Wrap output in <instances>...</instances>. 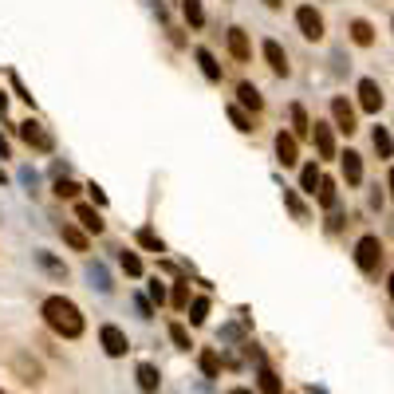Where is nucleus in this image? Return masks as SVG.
I'll return each mask as SVG.
<instances>
[{
    "label": "nucleus",
    "mask_w": 394,
    "mask_h": 394,
    "mask_svg": "<svg viewBox=\"0 0 394 394\" xmlns=\"http://www.w3.org/2000/svg\"><path fill=\"white\" fill-rule=\"evenodd\" d=\"M40 316H43V324L60 335V339H79L83 327H87L83 312H79L68 296H48V300L40 304Z\"/></svg>",
    "instance_id": "f257e3e1"
},
{
    "label": "nucleus",
    "mask_w": 394,
    "mask_h": 394,
    "mask_svg": "<svg viewBox=\"0 0 394 394\" xmlns=\"http://www.w3.org/2000/svg\"><path fill=\"white\" fill-rule=\"evenodd\" d=\"M20 138H24L32 150H40V154H52L55 150V138H52V130L43 127L40 119H24L20 122Z\"/></svg>",
    "instance_id": "f03ea898"
},
{
    "label": "nucleus",
    "mask_w": 394,
    "mask_h": 394,
    "mask_svg": "<svg viewBox=\"0 0 394 394\" xmlns=\"http://www.w3.org/2000/svg\"><path fill=\"white\" fill-rule=\"evenodd\" d=\"M355 265H359L363 272H378V265H383V240L359 237V245H355Z\"/></svg>",
    "instance_id": "7ed1b4c3"
},
{
    "label": "nucleus",
    "mask_w": 394,
    "mask_h": 394,
    "mask_svg": "<svg viewBox=\"0 0 394 394\" xmlns=\"http://www.w3.org/2000/svg\"><path fill=\"white\" fill-rule=\"evenodd\" d=\"M99 343H103V351L111 355V359H122V355L130 351L127 331H122V327H115V324H103V327H99Z\"/></svg>",
    "instance_id": "20e7f679"
},
{
    "label": "nucleus",
    "mask_w": 394,
    "mask_h": 394,
    "mask_svg": "<svg viewBox=\"0 0 394 394\" xmlns=\"http://www.w3.org/2000/svg\"><path fill=\"white\" fill-rule=\"evenodd\" d=\"M296 28H300L304 40H324V16H319L312 4H300V9H296Z\"/></svg>",
    "instance_id": "39448f33"
},
{
    "label": "nucleus",
    "mask_w": 394,
    "mask_h": 394,
    "mask_svg": "<svg viewBox=\"0 0 394 394\" xmlns=\"http://www.w3.org/2000/svg\"><path fill=\"white\" fill-rule=\"evenodd\" d=\"M225 43H229V55L237 63L252 60V43H249V32H245V28H229V32H225Z\"/></svg>",
    "instance_id": "423d86ee"
},
{
    "label": "nucleus",
    "mask_w": 394,
    "mask_h": 394,
    "mask_svg": "<svg viewBox=\"0 0 394 394\" xmlns=\"http://www.w3.org/2000/svg\"><path fill=\"white\" fill-rule=\"evenodd\" d=\"M359 107L367 115H378L383 111V87L375 79H359Z\"/></svg>",
    "instance_id": "0eeeda50"
},
{
    "label": "nucleus",
    "mask_w": 394,
    "mask_h": 394,
    "mask_svg": "<svg viewBox=\"0 0 394 394\" xmlns=\"http://www.w3.org/2000/svg\"><path fill=\"white\" fill-rule=\"evenodd\" d=\"M331 119H335V130L355 134V107L347 99H331Z\"/></svg>",
    "instance_id": "6e6552de"
},
{
    "label": "nucleus",
    "mask_w": 394,
    "mask_h": 394,
    "mask_svg": "<svg viewBox=\"0 0 394 394\" xmlns=\"http://www.w3.org/2000/svg\"><path fill=\"white\" fill-rule=\"evenodd\" d=\"M134 378H138V390L142 394H158V386H162V371H158L154 363H138Z\"/></svg>",
    "instance_id": "1a4fd4ad"
},
{
    "label": "nucleus",
    "mask_w": 394,
    "mask_h": 394,
    "mask_svg": "<svg viewBox=\"0 0 394 394\" xmlns=\"http://www.w3.org/2000/svg\"><path fill=\"white\" fill-rule=\"evenodd\" d=\"M276 162H280V166H296V162H300V146H296V138H292V134H284V130L276 134Z\"/></svg>",
    "instance_id": "9d476101"
},
{
    "label": "nucleus",
    "mask_w": 394,
    "mask_h": 394,
    "mask_svg": "<svg viewBox=\"0 0 394 394\" xmlns=\"http://www.w3.org/2000/svg\"><path fill=\"white\" fill-rule=\"evenodd\" d=\"M312 138H316V150L324 158H335V134L327 122H312Z\"/></svg>",
    "instance_id": "9b49d317"
},
{
    "label": "nucleus",
    "mask_w": 394,
    "mask_h": 394,
    "mask_svg": "<svg viewBox=\"0 0 394 394\" xmlns=\"http://www.w3.org/2000/svg\"><path fill=\"white\" fill-rule=\"evenodd\" d=\"M193 60L201 63V75H206L209 83H221V63H217V55L209 52V48H197V52H193Z\"/></svg>",
    "instance_id": "f8f14e48"
},
{
    "label": "nucleus",
    "mask_w": 394,
    "mask_h": 394,
    "mask_svg": "<svg viewBox=\"0 0 394 394\" xmlns=\"http://www.w3.org/2000/svg\"><path fill=\"white\" fill-rule=\"evenodd\" d=\"M265 60H268V68H272L276 75H288V52H284L276 40H265Z\"/></svg>",
    "instance_id": "ddd939ff"
},
{
    "label": "nucleus",
    "mask_w": 394,
    "mask_h": 394,
    "mask_svg": "<svg viewBox=\"0 0 394 394\" xmlns=\"http://www.w3.org/2000/svg\"><path fill=\"white\" fill-rule=\"evenodd\" d=\"M343 162V178H347V186H359L363 181V158L355 154V150H347V154H339Z\"/></svg>",
    "instance_id": "4468645a"
},
{
    "label": "nucleus",
    "mask_w": 394,
    "mask_h": 394,
    "mask_svg": "<svg viewBox=\"0 0 394 394\" xmlns=\"http://www.w3.org/2000/svg\"><path fill=\"white\" fill-rule=\"evenodd\" d=\"M75 221L83 225L87 233H103V213L95 206H75Z\"/></svg>",
    "instance_id": "2eb2a0df"
},
{
    "label": "nucleus",
    "mask_w": 394,
    "mask_h": 394,
    "mask_svg": "<svg viewBox=\"0 0 394 394\" xmlns=\"http://www.w3.org/2000/svg\"><path fill=\"white\" fill-rule=\"evenodd\" d=\"M257 378H260V394H284L280 386V375H276L268 363H257Z\"/></svg>",
    "instance_id": "dca6fc26"
},
{
    "label": "nucleus",
    "mask_w": 394,
    "mask_h": 394,
    "mask_svg": "<svg viewBox=\"0 0 394 394\" xmlns=\"http://www.w3.org/2000/svg\"><path fill=\"white\" fill-rule=\"evenodd\" d=\"M60 237L68 240V245H71L75 252H87V249H91V237H87V233L79 229V225H60Z\"/></svg>",
    "instance_id": "f3484780"
},
{
    "label": "nucleus",
    "mask_w": 394,
    "mask_h": 394,
    "mask_svg": "<svg viewBox=\"0 0 394 394\" xmlns=\"http://www.w3.org/2000/svg\"><path fill=\"white\" fill-rule=\"evenodd\" d=\"M197 367H201V375H206V378H217V375H221V355H217L213 347H206V351L197 355Z\"/></svg>",
    "instance_id": "a211bd4d"
},
{
    "label": "nucleus",
    "mask_w": 394,
    "mask_h": 394,
    "mask_svg": "<svg viewBox=\"0 0 394 394\" xmlns=\"http://www.w3.org/2000/svg\"><path fill=\"white\" fill-rule=\"evenodd\" d=\"M316 197H319V206H324V209H335V206H339V189H335L331 178H319Z\"/></svg>",
    "instance_id": "6ab92c4d"
},
{
    "label": "nucleus",
    "mask_w": 394,
    "mask_h": 394,
    "mask_svg": "<svg viewBox=\"0 0 394 394\" xmlns=\"http://www.w3.org/2000/svg\"><path fill=\"white\" fill-rule=\"evenodd\" d=\"M292 138H304V134H312V122H308V111H304L300 103H292Z\"/></svg>",
    "instance_id": "aec40b11"
},
{
    "label": "nucleus",
    "mask_w": 394,
    "mask_h": 394,
    "mask_svg": "<svg viewBox=\"0 0 394 394\" xmlns=\"http://www.w3.org/2000/svg\"><path fill=\"white\" fill-rule=\"evenodd\" d=\"M181 16H186L189 28H201V24H206V9H201V0H181Z\"/></svg>",
    "instance_id": "412c9836"
},
{
    "label": "nucleus",
    "mask_w": 394,
    "mask_h": 394,
    "mask_svg": "<svg viewBox=\"0 0 394 394\" xmlns=\"http://www.w3.org/2000/svg\"><path fill=\"white\" fill-rule=\"evenodd\" d=\"M351 40L359 43V48H371V43H375V28H371V20H351Z\"/></svg>",
    "instance_id": "4be33fe9"
},
{
    "label": "nucleus",
    "mask_w": 394,
    "mask_h": 394,
    "mask_svg": "<svg viewBox=\"0 0 394 394\" xmlns=\"http://www.w3.org/2000/svg\"><path fill=\"white\" fill-rule=\"evenodd\" d=\"M237 99H240V107H249V111H260V107H265V99H260V91L252 83H240L237 87Z\"/></svg>",
    "instance_id": "5701e85b"
},
{
    "label": "nucleus",
    "mask_w": 394,
    "mask_h": 394,
    "mask_svg": "<svg viewBox=\"0 0 394 394\" xmlns=\"http://www.w3.org/2000/svg\"><path fill=\"white\" fill-rule=\"evenodd\" d=\"M186 312H189V324L201 327V324H206V316H209V296H193Z\"/></svg>",
    "instance_id": "b1692460"
},
{
    "label": "nucleus",
    "mask_w": 394,
    "mask_h": 394,
    "mask_svg": "<svg viewBox=\"0 0 394 394\" xmlns=\"http://www.w3.org/2000/svg\"><path fill=\"white\" fill-rule=\"evenodd\" d=\"M134 240L142 245V249H150V252H166V240L158 237L154 229H138V233H134Z\"/></svg>",
    "instance_id": "393cba45"
},
{
    "label": "nucleus",
    "mask_w": 394,
    "mask_h": 394,
    "mask_svg": "<svg viewBox=\"0 0 394 394\" xmlns=\"http://www.w3.org/2000/svg\"><path fill=\"white\" fill-rule=\"evenodd\" d=\"M371 142H375V154H378V158H390V154H394V142H390V134H386V127H375Z\"/></svg>",
    "instance_id": "a878e982"
},
{
    "label": "nucleus",
    "mask_w": 394,
    "mask_h": 394,
    "mask_svg": "<svg viewBox=\"0 0 394 394\" xmlns=\"http://www.w3.org/2000/svg\"><path fill=\"white\" fill-rule=\"evenodd\" d=\"M225 115H229V119H233V127H237L240 134H249V130H257V127H252V119H249V115H245V111H240L237 103H229V107H225Z\"/></svg>",
    "instance_id": "bb28decb"
},
{
    "label": "nucleus",
    "mask_w": 394,
    "mask_h": 394,
    "mask_svg": "<svg viewBox=\"0 0 394 394\" xmlns=\"http://www.w3.org/2000/svg\"><path fill=\"white\" fill-rule=\"evenodd\" d=\"M189 300H193V296H189V280H178V284H174V292H170V304L178 312H186Z\"/></svg>",
    "instance_id": "cd10ccee"
},
{
    "label": "nucleus",
    "mask_w": 394,
    "mask_h": 394,
    "mask_svg": "<svg viewBox=\"0 0 394 394\" xmlns=\"http://www.w3.org/2000/svg\"><path fill=\"white\" fill-rule=\"evenodd\" d=\"M319 178H324V174L316 170V162H308V166H304V170H300V189H304V193H316Z\"/></svg>",
    "instance_id": "c85d7f7f"
},
{
    "label": "nucleus",
    "mask_w": 394,
    "mask_h": 394,
    "mask_svg": "<svg viewBox=\"0 0 394 394\" xmlns=\"http://www.w3.org/2000/svg\"><path fill=\"white\" fill-rule=\"evenodd\" d=\"M119 265H122V272H127V276H134V280L142 276V260H138V252L122 249V252H119Z\"/></svg>",
    "instance_id": "c756f323"
},
{
    "label": "nucleus",
    "mask_w": 394,
    "mask_h": 394,
    "mask_svg": "<svg viewBox=\"0 0 394 394\" xmlns=\"http://www.w3.org/2000/svg\"><path fill=\"white\" fill-rule=\"evenodd\" d=\"M36 260H40V268H48V272H52L55 280H68V268H63L60 260L52 257V252H36Z\"/></svg>",
    "instance_id": "7c9ffc66"
},
{
    "label": "nucleus",
    "mask_w": 394,
    "mask_h": 394,
    "mask_svg": "<svg viewBox=\"0 0 394 394\" xmlns=\"http://www.w3.org/2000/svg\"><path fill=\"white\" fill-rule=\"evenodd\" d=\"M170 339H174V347H178V351H189V347H193V343H189L186 324H170Z\"/></svg>",
    "instance_id": "2f4dec72"
},
{
    "label": "nucleus",
    "mask_w": 394,
    "mask_h": 394,
    "mask_svg": "<svg viewBox=\"0 0 394 394\" xmlns=\"http://www.w3.org/2000/svg\"><path fill=\"white\" fill-rule=\"evenodd\" d=\"M75 193H79V181L60 174V178H55V197H75Z\"/></svg>",
    "instance_id": "473e14b6"
},
{
    "label": "nucleus",
    "mask_w": 394,
    "mask_h": 394,
    "mask_svg": "<svg viewBox=\"0 0 394 394\" xmlns=\"http://www.w3.org/2000/svg\"><path fill=\"white\" fill-rule=\"evenodd\" d=\"M9 83H12V91H16V99H24L28 107L36 103V99H32V91H28V87H24V79H20V71H9Z\"/></svg>",
    "instance_id": "72a5a7b5"
},
{
    "label": "nucleus",
    "mask_w": 394,
    "mask_h": 394,
    "mask_svg": "<svg viewBox=\"0 0 394 394\" xmlns=\"http://www.w3.org/2000/svg\"><path fill=\"white\" fill-rule=\"evenodd\" d=\"M284 206L292 209V213H296V221H308V209H304V201L296 193H292V189H284Z\"/></svg>",
    "instance_id": "f704fd0d"
},
{
    "label": "nucleus",
    "mask_w": 394,
    "mask_h": 394,
    "mask_svg": "<svg viewBox=\"0 0 394 394\" xmlns=\"http://www.w3.org/2000/svg\"><path fill=\"white\" fill-rule=\"evenodd\" d=\"M150 300H154V304H166V284L158 280V276L150 280Z\"/></svg>",
    "instance_id": "c9c22d12"
},
{
    "label": "nucleus",
    "mask_w": 394,
    "mask_h": 394,
    "mask_svg": "<svg viewBox=\"0 0 394 394\" xmlns=\"http://www.w3.org/2000/svg\"><path fill=\"white\" fill-rule=\"evenodd\" d=\"M91 280H99V288H103V292H111V280H107V272H103L99 265H91Z\"/></svg>",
    "instance_id": "e433bc0d"
},
{
    "label": "nucleus",
    "mask_w": 394,
    "mask_h": 394,
    "mask_svg": "<svg viewBox=\"0 0 394 394\" xmlns=\"http://www.w3.org/2000/svg\"><path fill=\"white\" fill-rule=\"evenodd\" d=\"M87 189H91V201H95V206H99V209H103V206H107V193H103V189H99V186H95V181H91V186H87Z\"/></svg>",
    "instance_id": "4c0bfd02"
},
{
    "label": "nucleus",
    "mask_w": 394,
    "mask_h": 394,
    "mask_svg": "<svg viewBox=\"0 0 394 394\" xmlns=\"http://www.w3.org/2000/svg\"><path fill=\"white\" fill-rule=\"evenodd\" d=\"M327 229H331V233H339V229H343V217H339V213H331V221H327Z\"/></svg>",
    "instance_id": "58836bf2"
},
{
    "label": "nucleus",
    "mask_w": 394,
    "mask_h": 394,
    "mask_svg": "<svg viewBox=\"0 0 394 394\" xmlns=\"http://www.w3.org/2000/svg\"><path fill=\"white\" fill-rule=\"evenodd\" d=\"M0 158H9V142H4V134H0Z\"/></svg>",
    "instance_id": "ea45409f"
},
{
    "label": "nucleus",
    "mask_w": 394,
    "mask_h": 394,
    "mask_svg": "<svg viewBox=\"0 0 394 394\" xmlns=\"http://www.w3.org/2000/svg\"><path fill=\"white\" fill-rule=\"evenodd\" d=\"M4 107H9V95H4V91H0V111H4Z\"/></svg>",
    "instance_id": "a19ab883"
},
{
    "label": "nucleus",
    "mask_w": 394,
    "mask_h": 394,
    "mask_svg": "<svg viewBox=\"0 0 394 394\" xmlns=\"http://www.w3.org/2000/svg\"><path fill=\"white\" fill-rule=\"evenodd\" d=\"M265 4H268V9H280V4H284V0H265Z\"/></svg>",
    "instance_id": "79ce46f5"
},
{
    "label": "nucleus",
    "mask_w": 394,
    "mask_h": 394,
    "mask_svg": "<svg viewBox=\"0 0 394 394\" xmlns=\"http://www.w3.org/2000/svg\"><path fill=\"white\" fill-rule=\"evenodd\" d=\"M4 181H9V174H4V166H0V186H4Z\"/></svg>",
    "instance_id": "37998d69"
},
{
    "label": "nucleus",
    "mask_w": 394,
    "mask_h": 394,
    "mask_svg": "<svg viewBox=\"0 0 394 394\" xmlns=\"http://www.w3.org/2000/svg\"><path fill=\"white\" fill-rule=\"evenodd\" d=\"M386 284H390V300H394V272H390V280H386Z\"/></svg>",
    "instance_id": "c03bdc74"
},
{
    "label": "nucleus",
    "mask_w": 394,
    "mask_h": 394,
    "mask_svg": "<svg viewBox=\"0 0 394 394\" xmlns=\"http://www.w3.org/2000/svg\"><path fill=\"white\" fill-rule=\"evenodd\" d=\"M390 197H394V170H390Z\"/></svg>",
    "instance_id": "a18cd8bd"
},
{
    "label": "nucleus",
    "mask_w": 394,
    "mask_h": 394,
    "mask_svg": "<svg viewBox=\"0 0 394 394\" xmlns=\"http://www.w3.org/2000/svg\"><path fill=\"white\" fill-rule=\"evenodd\" d=\"M0 394H9V390H0Z\"/></svg>",
    "instance_id": "49530a36"
}]
</instances>
